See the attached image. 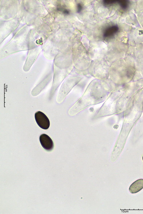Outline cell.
Returning a JSON list of instances; mask_svg holds the SVG:
<instances>
[{"mask_svg": "<svg viewBox=\"0 0 143 214\" xmlns=\"http://www.w3.org/2000/svg\"><path fill=\"white\" fill-rule=\"evenodd\" d=\"M78 11L79 12L81 10L82 6L81 5H79L78 6Z\"/></svg>", "mask_w": 143, "mask_h": 214, "instance_id": "obj_7", "label": "cell"}, {"mask_svg": "<svg viewBox=\"0 0 143 214\" xmlns=\"http://www.w3.org/2000/svg\"><path fill=\"white\" fill-rule=\"evenodd\" d=\"M39 141L43 148L47 151L51 150L53 148V143L51 138L45 134H41L39 136Z\"/></svg>", "mask_w": 143, "mask_h": 214, "instance_id": "obj_4", "label": "cell"}, {"mask_svg": "<svg viewBox=\"0 0 143 214\" xmlns=\"http://www.w3.org/2000/svg\"><path fill=\"white\" fill-rule=\"evenodd\" d=\"M81 76H70L63 83L59 93L60 98L63 100L72 88L82 78Z\"/></svg>", "mask_w": 143, "mask_h": 214, "instance_id": "obj_2", "label": "cell"}, {"mask_svg": "<svg viewBox=\"0 0 143 214\" xmlns=\"http://www.w3.org/2000/svg\"><path fill=\"white\" fill-rule=\"evenodd\" d=\"M134 73V70H129L127 72V75L129 77H131L133 75Z\"/></svg>", "mask_w": 143, "mask_h": 214, "instance_id": "obj_6", "label": "cell"}, {"mask_svg": "<svg viewBox=\"0 0 143 214\" xmlns=\"http://www.w3.org/2000/svg\"><path fill=\"white\" fill-rule=\"evenodd\" d=\"M143 188V179H139L132 183L129 188V191L132 193H136Z\"/></svg>", "mask_w": 143, "mask_h": 214, "instance_id": "obj_5", "label": "cell"}, {"mask_svg": "<svg viewBox=\"0 0 143 214\" xmlns=\"http://www.w3.org/2000/svg\"><path fill=\"white\" fill-rule=\"evenodd\" d=\"M142 160H143V157H142Z\"/></svg>", "mask_w": 143, "mask_h": 214, "instance_id": "obj_8", "label": "cell"}, {"mask_svg": "<svg viewBox=\"0 0 143 214\" xmlns=\"http://www.w3.org/2000/svg\"><path fill=\"white\" fill-rule=\"evenodd\" d=\"M106 80H95L87 88L82 97L69 110L74 115L89 106L102 101L106 97L108 93Z\"/></svg>", "mask_w": 143, "mask_h": 214, "instance_id": "obj_1", "label": "cell"}, {"mask_svg": "<svg viewBox=\"0 0 143 214\" xmlns=\"http://www.w3.org/2000/svg\"><path fill=\"white\" fill-rule=\"evenodd\" d=\"M36 122L39 126L42 129L47 130L50 126V121L47 116L41 112L38 111L35 114Z\"/></svg>", "mask_w": 143, "mask_h": 214, "instance_id": "obj_3", "label": "cell"}]
</instances>
